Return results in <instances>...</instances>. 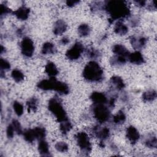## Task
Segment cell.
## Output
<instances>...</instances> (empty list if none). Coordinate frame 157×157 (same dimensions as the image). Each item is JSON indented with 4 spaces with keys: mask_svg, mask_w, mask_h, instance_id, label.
Masks as SVG:
<instances>
[{
    "mask_svg": "<svg viewBox=\"0 0 157 157\" xmlns=\"http://www.w3.org/2000/svg\"><path fill=\"white\" fill-rule=\"evenodd\" d=\"M134 2L137 6H138L139 7H144V6H145V4H146V1H142V0H141V1H134Z\"/></svg>",
    "mask_w": 157,
    "mask_h": 157,
    "instance_id": "60d3db41",
    "label": "cell"
},
{
    "mask_svg": "<svg viewBox=\"0 0 157 157\" xmlns=\"http://www.w3.org/2000/svg\"><path fill=\"white\" fill-rule=\"evenodd\" d=\"M48 143L44 140H39L38 144V150L39 153L42 156H48L49 155V148Z\"/></svg>",
    "mask_w": 157,
    "mask_h": 157,
    "instance_id": "ac0fdd59",
    "label": "cell"
},
{
    "mask_svg": "<svg viewBox=\"0 0 157 157\" xmlns=\"http://www.w3.org/2000/svg\"><path fill=\"white\" fill-rule=\"evenodd\" d=\"M110 83L118 90H121L125 86L123 79L118 76H113L110 78Z\"/></svg>",
    "mask_w": 157,
    "mask_h": 157,
    "instance_id": "44dd1931",
    "label": "cell"
},
{
    "mask_svg": "<svg viewBox=\"0 0 157 157\" xmlns=\"http://www.w3.org/2000/svg\"><path fill=\"white\" fill-rule=\"evenodd\" d=\"M10 68V63L6 60L5 59L1 58L0 59V69L1 71L4 72L6 71H8Z\"/></svg>",
    "mask_w": 157,
    "mask_h": 157,
    "instance_id": "8d00e7d4",
    "label": "cell"
},
{
    "mask_svg": "<svg viewBox=\"0 0 157 157\" xmlns=\"http://www.w3.org/2000/svg\"><path fill=\"white\" fill-rule=\"evenodd\" d=\"M60 42L62 44H64V45H66L67 44V43L69 42V39L67 37H63V39H61Z\"/></svg>",
    "mask_w": 157,
    "mask_h": 157,
    "instance_id": "b9f144b4",
    "label": "cell"
},
{
    "mask_svg": "<svg viewBox=\"0 0 157 157\" xmlns=\"http://www.w3.org/2000/svg\"><path fill=\"white\" fill-rule=\"evenodd\" d=\"M11 76L16 82H20L24 79L23 72L18 69H13L11 72Z\"/></svg>",
    "mask_w": 157,
    "mask_h": 157,
    "instance_id": "f1b7e54d",
    "label": "cell"
},
{
    "mask_svg": "<svg viewBox=\"0 0 157 157\" xmlns=\"http://www.w3.org/2000/svg\"><path fill=\"white\" fill-rule=\"evenodd\" d=\"M147 39L144 37H131L130 39L131 44L134 49H140L143 48L147 42Z\"/></svg>",
    "mask_w": 157,
    "mask_h": 157,
    "instance_id": "7c38bea8",
    "label": "cell"
},
{
    "mask_svg": "<svg viewBox=\"0 0 157 157\" xmlns=\"http://www.w3.org/2000/svg\"><path fill=\"white\" fill-rule=\"evenodd\" d=\"M83 76L85 80L89 82H100L103 79V70L98 63L91 61L85 66Z\"/></svg>",
    "mask_w": 157,
    "mask_h": 157,
    "instance_id": "7a4b0ae2",
    "label": "cell"
},
{
    "mask_svg": "<svg viewBox=\"0 0 157 157\" xmlns=\"http://www.w3.org/2000/svg\"><path fill=\"white\" fill-rule=\"evenodd\" d=\"M114 31L119 35H125L128 31V28L121 21H118L115 25Z\"/></svg>",
    "mask_w": 157,
    "mask_h": 157,
    "instance_id": "d6986e66",
    "label": "cell"
},
{
    "mask_svg": "<svg viewBox=\"0 0 157 157\" xmlns=\"http://www.w3.org/2000/svg\"><path fill=\"white\" fill-rule=\"evenodd\" d=\"M14 133H15V130L13 129V126L12 125V124H9L6 129V134L8 138H12L14 136Z\"/></svg>",
    "mask_w": 157,
    "mask_h": 157,
    "instance_id": "f35d334b",
    "label": "cell"
},
{
    "mask_svg": "<svg viewBox=\"0 0 157 157\" xmlns=\"http://www.w3.org/2000/svg\"><path fill=\"white\" fill-rule=\"evenodd\" d=\"M45 72L50 77H55L58 74V70L55 64L52 62H48L45 67Z\"/></svg>",
    "mask_w": 157,
    "mask_h": 157,
    "instance_id": "ffe728a7",
    "label": "cell"
},
{
    "mask_svg": "<svg viewBox=\"0 0 157 157\" xmlns=\"http://www.w3.org/2000/svg\"><path fill=\"white\" fill-rule=\"evenodd\" d=\"M37 99L36 98H30L26 102L28 106V110L29 112L30 111H36L37 109Z\"/></svg>",
    "mask_w": 157,
    "mask_h": 157,
    "instance_id": "1f68e13d",
    "label": "cell"
},
{
    "mask_svg": "<svg viewBox=\"0 0 157 157\" xmlns=\"http://www.w3.org/2000/svg\"><path fill=\"white\" fill-rule=\"evenodd\" d=\"M126 120V116L123 110H119L113 117V121L117 124H122Z\"/></svg>",
    "mask_w": 157,
    "mask_h": 157,
    "instance_id": "d4e9b609",
    "label": "cell"
},
{
    "mask_svg": "<svg viewBox=\"0 0 157 157\" xmlns=\"http://www.w3.org/2000/svg\"><path fill=\"white\" fill-rule=\"evenodd\" d=\"M75 139L80 150L88 153L91 150V145L88 135L85 132H79L75 136Z\"/></svg>",
    "mask_w": 157,
    "mask_h": 157,
    "instance_id": "5b68a950",
    "label": "cell"
},
{
    "mask_svg": "<svg viewBox=\"0 0 157 157\" xmlns=\"http://www.w3.org/2000/svg\"><path fill=\"white\" fill-rule=\"evenodd\" d=\"M72 126L71 123L69 121V120L60 122L59 129L61 132L64 134H66L69 131H70V130L72 129Z\"/></svg>",
    "mask_w": 157,
    "mask_h": 157,
    "instance_id": "4316f807",
    "label": "cell"
},
{
    "mask_svg": "<svg viewBox=\"0 0 157 157\" xmlns=\"http://www.w3.org/2000/svg\"><path fill=\"white\" fill-rule=\"evenodd\" d=\"M93 132L98 139L101 140V141L107 139L110 135L109 128L107 127H100L99 126L93 128Z\"/></svg>",
    "mask_w": 157,
    "mask_h": 157,
    "instance_id": "ba28073f",
    "label": "cell"
},
{
    "mask_svg": "<svg viewBox=\"0 0 157 157\" xmlns=\"http://www.w3.org/2000/svg\"><path fill=\"white\" fill-rule=\"evenodd\" d=\"M67 29V24L63 20H58L54 25L53 33L55 35H61Z\"/></svg>",
    "mask_w": 157,
    "mask_h": 157,
    "instance_id": "9a60e30c",
    "label": "cell"
},
{
    "mask_svg": "<svg viewBox=\"0 0 157 157\" xmlns=\"http://www.w3.org/2000/svg\"><path fill=\"white\" fill-rule=\"evenodd\" d=\"M126 137L131 144H134L139 139L140 134L137 129L135 127L132 126H129L126 129Z\"/></svg>",
    "mask_w": 157,
    "mask_h": 157,
    "instance_id": "9c48e42d",
    "label": "cell"
},
{
    "mask_svg": "<svg viewBox=\"0 0 157 157\" xmlns=\"http://www.w3.org/2000/svg\"><path fill=\"white\" fill-rule=\"evenodd\" d=\"M79 1H74V0H71V1H66V4L69 6V7H72L74 5L77 4V3H78Z\"/></svg>",
    "mask_w": 157,
    "mask_h": 157,
    "instance_id": "ab89813d",
    "label": "cell"
},
{
    "mask_svg": "<svg viewBox=\"0 0 157 157\" xmlns=\"http://www.w3.org/2000/svg\"><path fill=\"white\" fill-rule=\"evenodd\" d=\"M83 50L84 47L82 44L80 42H77L70 49L66 52V56L68 59L71 60L77 59L80 58Z\"/></svg>",
    "mask_w": 157,
    "mask_h": 157,
    "instance_id": "8992f818",
    "label": "cell"
},
{
    "mask_svg": "<svg viewBox=\"0 0 157 157\" xmlns=\"http://www.w3.org/2000/svg\"><path fill=\"white\" fill-rule=\"evenodd\" d=\"M48 107L49 110L55 116L59 123L68 120L66 113L61 103V101L58 98H52L48 102Z\"/></svg>",
    "mask_w": 157,
    "mask_h": 157,
    "instance_id": "3957f363",
    "label": "cell"
},
{
    "mask_svg": "<svg viewBox=\"0 0 157 157\" xmlns=\"http://www.w3.org/2000/svg\"><path fill=\"white\" fill-rule=\"evenodd\" d=\"M90 99L94 102V104H105L108 102L107 98L105 94L97 91L91 93L90 95Z\"/></svg>",
    "mask_w": 157,
    "mask_h": 157,
    "instance_id": "8fae6325",
    "label": "cell"
},
{
    "mask_svg": "<svg viewBox=\"0 0 157 157\" xmlns=\"http://www.w3.org/2000/svg\"><path fill=\"white\" fill-rule=\"evenodd\" d=\"M24 139L26 141L28 142H33L34 140H36V137L33 131V129H30L25 131L23 133Z\"/></svg>",
    "mask_w": 157,
    "mask_h": 157,
    "instance_id": "f546056e",
    "label": "cell"
},
{
    "mask_svg": "<svg viewBox=\"0 0 157 157\" xmlns=\"http://www.w3.org/2000/svg\"><path fill=\"white\" fill-rule=\"evenodd\" d=\"M142 98L143 101L145 102H151L156 99V92L153 90H148L142 94Z\"/></svg>",
    "mask_w": 157,
    "mask_h": 157,
    "instance_id": "603a6c76",
    "label": "cell"
},
{
    "mask_svg": "<svg viewBox=\"0 0 157 157\" xmlns=\"http://www.w3.org/2000/svg\"><path fill=\"white\" fill-rule=\"evenodd\" d=\"M56 79L55 77H50L48 80H42L37 83V87L43 90H53Z\"/></svg>",
    "mask_w": 157,
    "mask_h": 157,
    "instance_id": "30bf717a",
    "label": "cell"
},
{
    "mask_svg": "<svg viewBox=\"0 0 157 157\" xmlns=\"http://www.w3.org/2000/svg\"><path fill=\"white\" fill-rule=\"evenodd\" d=\"M104 9L110 15V23L115 20L126 18L130 15V10L125 1H109L105 2Z\"/></svg>",
    "mask_w": 157,
    "mask_h": 157,
    "instance_id": "6da1fadb",
    "label": "cell"
},
{
    "mask_svg": "<svg viewBox=\"0 0 157 157\" xmlns=\"http://www.w3.org/2000/svg\"><path fill=\"white\" fill-rule=\"evenodd\" d=\"M13 108L16 115L18 117L21 116L23 113V106L21 103L17 101H14L13 104Z\"/></svg>",
    "mask_w": 157,
    "mask_h": 157,
    "instance_id": "d6a6232c",
    "label": "cell"
},
{
    "mask_svg": "<svg viewBox=\"0 0 157 157\" xmlns=\"http://www.w3.org/2000/svg\"><path fill=\"white\" fill-rule=\"evenodd\" d=\"M55 147L57 151H60V152H65V151H67V150H68V145L64 142H57L55 144Z\"/></svg>",
    "mask_w": 157,
    "mask_h": 157,
    "instance_id": "e575fe53",
    "label": "cell"
},
{
    "mask_svg": "<svg viewBox=\"0 0 157 157\" xmlns=\"http://www.w3.org/2000/svg\"><path fill=\"white\" fill-rule=\"evenodd\" d=\"M86 55L88 57L91 59H96L100 56V53L99 50L94 48H89L86 51Z\"/></svg>",
    "mask_w": 157,
    "mask_h": 157,
    "instance_id": "836d02e7",
    "label": "cell"
},
{
    "mask_svg": "<svg viewBox=\"0 0 157 157\" xmlns=\"http://www.w3.org/2000/svg\"><path fill=\"white\" fill-rule=\"evenodd\" d=\"M12 125L13 127L15 132L18 134H21L23 133L21 126L20 122L17 120H13L12 121Z\"/></svg>",
    "mask_w": 157,
    "mask_h": 157,
    "instance_id": "d590c367",
    "label": "cell"
},
{
    "mask_svg": "<svg viewBox=\"0 0 157 157\" xmlns=\"http://www.w3.org/2000/svg\"><path fill=\"white\" fill-rule=\"evenodd\" d=\"M112 51L117 55H120L125 56L128 58V56L129 54L128 50L125 48V47L121 44H116L113 45L112 48Z\"/></svg>",
    "mask_w": 157,
    "mask_h": 157,
    "instance_id": "e0dca14e",
    "label": "cell"
},
{
    "mask_svg": "<svg viewBox=\"0 0 157 157\" xmlns=\"http://www.w3.org/2000/svg\"><path fill=\"white\" fill-rule=\"evenodd\" d=\"M20 48L22 54L26 57H31L34 51L33 42L28 37H25L22 39L20 43Z\"/></svg>",
    "mask_w": 157,
    "mask_h": 157,
    "instance_id": "52a82bcc",
    "label": "cell"
},
{
    "mask_svg": "<svg viewBox=\"0 0 157 157\" xmlns=\"http://www.w3.org/2000/svg\"><path fill=\"white\" fill-rule=\"evenodd\" d=\"M128 58L125 56H120V55H115L113 56H112L110 59V63L113 64V65H122L124 64Z\"/></svg>",
    "mask_w": 157,
    "mask_h": 157,
    "instance_id": "cb8c5ba5",
    "label": "cell"
},
{
    "mask_svg": "<svg viewBox=\"0 0 157 157\" xmlns=\"http://www.w3.org/2000/svg\"><path fill=\"white\" fill-rule=\"evenodd\" d=\"M53 90L57 91L60 94H68L69 92V86L65 83L57 81V80L55 83Z\"/></svg>",
    "mask_w": 157,
    "mask_h": 157,
    "instance_id": "2e32d148",
    "label": "cell"
},
{
    "mask_svg": "<svg viewBox=\"0 0 157 157\" xmlns=\"http://www.w3.org/2000/svg\"><path fill=\"white\" fill-rule=\"evenodd\" d=\"M56 50V49L55 45L53 43L48 42L44 43L42 47V53L44 55L55 53Z\"/></svg>",
    "mask_w": 157,
    "mask_h": 157,
    "instance_id": "7402d4cb",
    "label": "cell"
},
{
    "mask_svg": "<svg viewBox=\"0 0 157 157\" xmlns=\"http://www.w3.org/2000/svg\"><path fill=\"white\" fill-rule=\"evenodd\" d=\"M128 60H129L130 63L135 64H141L144 62V57L142 53L139 51L129 53L128 56Z\"/></svg>",
    "mask_w": 157,
    "mask_h": 157,
    "instance_id": "4fadbf2b",
    "label": "cell"
},
{
    "mask_svg": "<svg viewBox=\"0 0 157 157\" xmlns=\"http://www.w3.org/2000/svg\"><path fill=\"white\" fill-rule=\"evenodd\" d=\"M93 112L94 118L101 123L107 121L110 118V110L105 104H94Z\"/></svg>",
    "mask_w": 157,
    "mask_h": 157,
    "instance_id": "277c9868",
    "label": "cell"
},
{
    "mask_svg": "<svg viewBox=\"0 0 157 157\" xmlns=\"http://www.w3.org/2000/svg\"><path fill=\"white\" fill-rule=\"evenodd\" d=\"M90 28L87 24H81L78 27V33L79 35L82 37H85L88 36L90 33Z\"/></svg>",
    "mask_w": 157,
    "mask_h": 157,
    "instance_id": "484cf974",
    "label": "cell"
},
{
    "mask_svg": "<svg viewBox=\"0 0 157 157\" xmlns=\"http://www.w3.org/2000/svg\"><path fill=\"white\" fill-rule=\"evenodd\" d=\"M30 10L29 8L23 6L13 12V14L20 20H25L28 18Z\"/></svg>",
    "mask_w": 157,
    "mask_h": 157,
    "instance_id": "5bb4252c",
    "label": "cell"
},
{
    "mask_svg": "<svg viewBox=\"0 0 157 157\" xmlns=\"http://www.w3.org/2000/svg\"><path fill=\"white\" fill-rule=\"evenodd\" d=\"M33 131L36 139H44L46 135L45 129L42 127H36L33 129Z\"/></svg>",
    "mask_w": 157,
    "mask_h": 157,
    "instance_id": "83f0119b",
    "label": "cell"
},
{
    "mask_svg": "<svg viewBox=\"0 0 157 157\" xmlns=\"http://www.w3.org/2000/svg\"><path fill=\"white\" fill-rule=\"evenodd\" d=\"M0 9H1V18L3 16H4V15H6L12 12L11 9H9V7H7L6 6H5L4 4H1V5Z\"/></svg>",
    "mask_w": 157,
    "mask_h": 157,
    "instance_id": "74e56055",
    "label": "cell"
},
{
    "mask_svg": "<svg viewBox=\"0 0 157 157\" xmlns=\"http://www.w3.org/2000/svg\"><path fill=\"white\" fill-rule=\"evenodd\" d=\"M145 144L149 148H156L157 145V140L155 136H151L147 138L145 140Z\"/></svg>",
    "mask_w": 157,
    "mask_h": 157,
    "instance_id": "4dcf8cb0",
    "label": "cell"
}]
</instances>
